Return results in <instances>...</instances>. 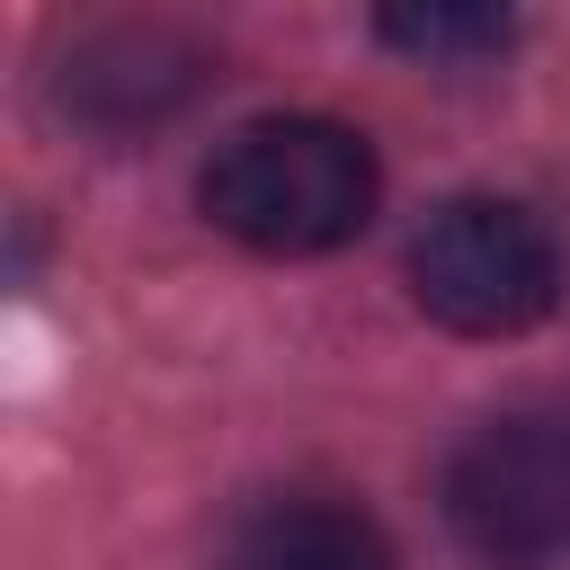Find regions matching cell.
Segmentation results:
<instances>
[{"instance_id": "obj_1", "label": "cell", "mask_w": 570, "mask_h": 570, "mask_svg": "<svg viewBox=\"0 0 570 570\" xmlns=\"http://www.w3.org/2000/svg\"><path fill=\"white\" fill-rule=\"evenodd\" d=\"M374 142L338 116H249L196 169V205L258 258H321L374 223Z\"/></svg>"}, {"instance_id": "obj_5", "label": "cell", "mask_w": 570, "mask_h": 570, "mask_svg": "<svg viewBox=\"0 0 570 570\" xmlns=\"http://www.w3.org/2000/svg\"><path fill=\"white\" fill-rule=\"evenodd\" d=\"M214 570H401L383 525L347 499H258Z\"/></svg>"}, {"instance_id": "obj_6", "label": "cell", "mask_w": 570, "mask_h": 570, "mask_svg": "<svg viewBox=\"0 0 570 570\" xmlns=\"http://www.w3.org/2000/svg\"><path fill=\"white\" fill-rule=\"evenodd\" d=\"M374 36H383L392 53H410V62L463 71V62H490V53H508L517 18H508V9H463V0H428V9H383V18H374Z\"/></svg>"}, {"instance_id": "obj_3", "label": "cell", "mask_w": 570, "mask_h": 570, "mask_svg": "<svg viewBox=\"0 0 570 570\" xmlns=\"http://www.w3.org/2000/svg\"><path fill=\"white\" fill-rule=\"evenodd\" d=\"M445 525L481 570L570 552V410H499L445 454Z\"/></svg>"}, {"instance_id": "obj_2", "label": "cell", "mask_w": 570, "mask_h": 570, "mask_svg": "<svg viewBox=\"0 0 570 570\" xmlns=\"http://www.w3.org/2000/svg\"><path fill=\"white\" fill-rule=\"evenodd\" d=\"M410 294L454 338H517L561 303V240L517 196H445L410 232Z\"/></svg>"}, {"instance_id": "obj_4", "label": "cell", "mask_w": 570, "mask_h": 570, "mask_svg": "<svg viewBox=\"0 0 570 570\" xmlns=\"http://www.w3.org/2000/svg\"><path fill=\"white\" fill-rule=\"evenodd\" d=\"M196 89H205V53L178 27H107V36L71 45V62H62V107L107 134L151 125V116L187 107Z\"/></svg>"}]
</instances>
